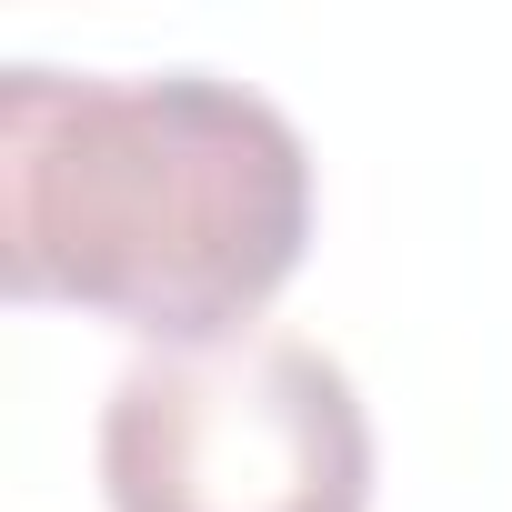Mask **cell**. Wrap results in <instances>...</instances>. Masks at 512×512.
<instances>
[{"instance_id":"7a4b0ae2","label":"cell","mask_w":512,"mask_h":512,"mask_svg":"<svg viewBox=\"0 0 512 512\" xmlns=\"http://www.w3.org/2000/svg\"><path fill=\"white\" fill-rule=\"evenodd\" d=\"M111 512H372V422L322 342L151 352L101 402Z\"/></svg>"},{"instance_id":"6da1fadb","label":"cell","mask_w":512,"mask_h":512,"mask_svg":"<svg viewBox=\"0 0 512 512\" xmlns=\"http://www.w3.org/2000/svg\"><path fill=\"white\" fill-rule=\"evenodd\" d=\"M312 241V151L211 71H0V282L121 322L161 352H221L262 322Z\"/></svg>"}]
</instances>
